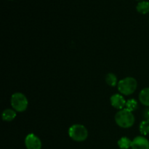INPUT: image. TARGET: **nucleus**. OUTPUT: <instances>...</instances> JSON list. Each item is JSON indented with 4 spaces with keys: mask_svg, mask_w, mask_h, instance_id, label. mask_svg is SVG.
<instances>
[{
    "mask_svg": "<svg viewBox=\"0 0 149 149\" xmlns=\"http://www.w3.org/2000/svg\"><path fill=\"white\" fill-rule=\"evenodd\" d=\"M116 125L122 128H130L135 123V116L127 109H122L115 115Z\"/></svg>",
    "mask_w": 149,
    "mask_h": 149,
    "instance_id": "obj_1",
    "label": "nucleus"
},
{
    "mask_svg": "<svg viewBox=\"0 0 149 149\" xmlns=\"http://www.w3.org/2000/svg\"><path fill=\"white\" fill-rule=\"evenodd\" d=\"M138 83L132 77H126L118 82L117 88L119 93L125 95H130L136 90Z\"/></svg>",
    "mask_w": 149,
    "mask_h": 149,
    "instance_id": "obj_2",
    "label": "nucleus"
},
{
    "mask_svg": "<svg viewBox=\"0 0 149 149\" xmlns=\"http://www.w3.org/2000/svg\"><path fill=\"white\" fill-rule=\"evenodd\" d=\"M68 135L70 138L77 142H82L88 137V131L87 128L81 125H74L68 130Z\"/></svg>",
    "mask_w": 149,
    "mask_h": 149,
    "instance_id": "obj_3",
    "label": "nucleus"
},
{
    "mask_svg": "<svg viewBox=\"0 0 149 149\" xmlns=\"http://www.w3.org/2000/svg\"><path fill=\"white\" fill-rule=\"evenodd\" d=\"M27 98L23 94L20 93H15L11 97V106L14 110L17 112H23L26 110L28 107Z\"/></svg>",
    "mask_w": 149,
    "mask_h": 149,
    "instance_id": "obj_4",
    "label": "nucleus"
},
{
    "mask_svg": "<svg viewBox=\"0 0 149 149\" xmlns=\"http://www.w3.org/2000/svg\"><path fill=\"white\" fill-rule=\"evenodd\" d=\"M25 145L27 149H41L42 142L34 134H29L25 139Z\"/></svg>",
    "mask_w": 149,
    "mask_h": 149,
    "instance_id": "obj_5",
    "label": "nucleus"
},
{
    "mask_svg": "<svg viewBox=\"0 0 149 149\" xmlns=\"http://www.w3.org/2000/svg\"><path fill=\"white\" fill-rule=\"evenodd\" d=\"M132 149H149V141L143 136H138L132 141Z\"/></svg>",
    "mask_w": 149,
    "mask_h": 149,
    "instance_id": "obj_6",
    "label": "nucleus"
},
{
    "mask_svg": "<svg viewBox=\"0 0 149 149\" xmlns=\"http://www.w3.org/2000/svg\"><path fill=\"white\" fill-rule=\"evenodd\" d=\"M126 100L120 94H114L111 97V103L113 108L116 109H123L126 106Z\"/></svg>",
    "mask_w": 149,
    "mask_h": 149,
    "instance_id": "obj_7",
    "label": "nucleus"
},
{
    "mask_svg": "<svg viewBox=\"0 0 149 149\" xmlns=\"http://www.w3.org/2000/svg\"><path fill=\"white\" fill-rule=\"evenodd\" d=\"M139 99L143 105L149 107V87L141 90L139 94Z\"/></svg>",
    "mask_w": 149,
    "mask_h": 149,
    "instance_id": "obj_8",
    "label": "nucleus"
},
{
    "mask_svg": "<svg viewBox=\"0 0 149 149\" xmlns=\"http://www.w3.org/2000/svg\"><path fill=\"white\" fill-rule=\"evenodd\" d=\"M1 117L5 122H11L16 117V112L13 109H6L2 112Z\"/></svg>",
    "mask_w": 149,
    "mask_h": 149,
    "instance_id": "obj_9",
    "label": "nucleus"
},
{
    "mask_svg": "<svg viewBox=\"0 0 149 149\" xmlns=\"http://www.w3.org/2000/svg\"><path fill=\"white\" fill-rule=\"evenodd\" d=\"M137 11L141 14H147L149 13V2L146 1H140L136 7Z\"/></svg>",
    "mask_w": 149,
    "mask_h": 149,
    "instance_id": "obj_10",
    "label": "nucleus"
},
{
    "mask_svg": "<svg viewBox=\"0 0 149 149\" xmlns=\"http://www.w3.org/2000/svg\"><path fill=\"white\" fill-rule=\"evenodd\" d=\"M132 141L127 137H122L118 141V146L121 149H128L132 146Z\"/></svg>",
    "mask_w": 149,
    "mask_h": 149,
    "instance_id": "obj_11",
    "label": "nucleus"
},
{
    "mask_svg": "<svg viewBox=\"0 0 149 149\" xmlns=\"http://www.w3.org/2000/svg\"><path fill=\"white\" fill-rule=\"evenodd\" d=\"M106 81L111 87H115L116 84H118L117 77L113 73H109V74H108L106 75Z\"/></svg>",
    "mask_w": 149,
    "mask_h": 149,
    "instance_id": "obj_12",
    "label": "nucleus"
},
{
    "mask_svg": "<svg viewBox=\"0 0 149 149\" xmlns=\"http://www.w3.org/2000/svg\"><path fill=\"white\" fill-rule=\"evenodd\" d=\"M126 109L129 110L130 111L132 112L136 110L138 107V102L135 99H130L126 103Z\"/></svg>",
    "mask_w": 149,
    "mask_h": 149,
    "instance_id": "obj_13",
    "label": "nucleus"
},
{
    "mask_svg": "<svg viewBox=\"0 0 149 149\" xmlns=\"http://www.w3.org/2000/svg\"><path fill=\"white\" fill-rule=\"evenodd\" d=\"M140 132L143 135H147L149 133V122L143 120L140 125Z\"/></svg>",
    "mask_w": 149,
    "mask_h": 149,
    "instance_id": "obj_14",
    "label": "nucleus"
},
{
    "mask_svg": "<svg viewBox=\"0 0 149 149\" xmlns=\"http://www.w3.org/2000/svg\"><path fill=\"white\" fill-rule=\"evenodd\" d=\"M143 118L146 121L149 122V107L145 109V111H143Z\"/></svg>",
    "mask_w": 149,
    "mask_h": 149,
    "instance_id": "obj_15",
    "label": "nucleus"
},
{
    "mask_svg": "<svg viewBox=\"0 0 149 149\" xmlns=\"http://www.w3.org/2000/svg\"><path fill=\"white\" fill-rule=\"evenodd\" d=\"M136 1H143V0H136Z\"/></svg>",
    "mask_w": 149,
    "mask_h": 149,
    "instance_id": "obj_16",
    "label": "nucleus"
}]
</instances>
